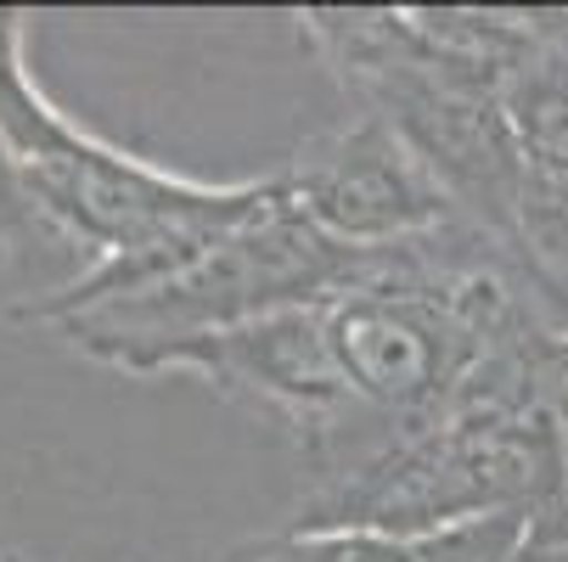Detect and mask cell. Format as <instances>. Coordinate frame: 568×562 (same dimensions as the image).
Instances as JSON below:
<instances>
[{
	"label": "cell",
	"mask_w": 568,
	"mask_h": 562,
	"mask_svg": "<svg viewBox=\"0 0 568 562\" xmlns=\"http://www.w3.org/2000/svg\"><path fill=\"white\" fill-rule=\"evenodd\" d=\"M0 135L18 181L57 243L85 254V270L130 259L158 243L220 236L271 203L276 175L192 181L73 124L29 73L23 12L0 7Z\"/></svg>",
	"instance_id": "cell-2"
},
{
	"label": "cell",
	"mask_w": 568,
	"mask_h": 562,
	"mask_svg": "<svg viewBox=\"0 0 568 562\" xmlns=\"http://www.w3.org/2000/svg\"><path fill=\"white\" fill-rule=\"evenodd\" d=\"M298 29L361 113L394 124L450 203L513 243L529 157L507 119V68L428 29L423 7H310Z\"/></svg>",
	"instance_id": "cell-1"
},
{
	"label": "cell",
	"mask_w": 568,
	"mask_h": 562,
	"mask_svg": "<svg viewBox=\"0 0 568 562\" xmlns=\"http://www.w3.org/2000/svg\"><path fill=\"white\" fill-rule=\"evenodd\" d=\"M507 119L535 170L568 175V62L540 51L535 34L507 73Z\"/></svg>",
	"instance_id": "cell-8"
},
{
	"label": "cell",
	"mask_w": 568,
	"mask_h": 562,
	"mask_svg": "<svg viewBox=\"0 0 568 562\" xmlns=\"http://www.w3.org/2000/svg\"><path fill=\"white\" fill-rule=\"evenodd\" d=\"M276 175L287 203L344 248H394L462 214L434 170L377 113L310 135Z\"/></svg>",
	"instance_id": "cell-6"
},
{
	"label": "cell",
	"mask_w": 568,
	"mask_h": 562,
	"mask_svg": "<svg viewBox=\"0 0 568 562\" xmlns=\"http://www.w3.org/2000/svg\"><path fill=\"white\" fill-rule=\"evenodd\" d=\"M513 562H568V484H557L524 523Z\"/></svg>",
	"instance_id": "cell-10"
},
{
	"label": "cell",
	"mask_w": 568,
	"mask_h": 562,
	"mask_svg": "<svg viewBox=\"0 0 568 562\" xmlns=\"http://www.w3.org/2000/svg\"><path fill=\"white\" fill-rule=\"evenodd\" d=\"M383 276V248H344L327 231H315L276 175V192L265 208H254L242 225H231L164 287L135 293L124 304H102L51 327L68 338V349L91 355L113 371L152 377V366L248 320L282 315V309H321L349 293H372Z\"/></svg>",
	"instance_id": "cell-3"
},
{
	"label": "cell",
	"mask_w": 568,
	"mask_h": 562,
	"mask_svg": "<svg viewBox=\"0 0 568 562\" xmlns=\"http://www.w3.org/2000/svg\"><path fill=\"white\" fill-rule=\"evenodd\" d=\"M529 512L490 518L473 529L428 534V540H394V534H315V529H287L276 540H260L236 551L231 562H513L524 540Z\"/></svg>",
	"instance_id": "cell-7"
},
{
	"label": "cell",
	"mask_w": 568,
	"mask_h": 562,
	"mask_svg": "<svg viewBox=\"0 0 568 562\" xmlns=\"http://www.w3.org/2000/svg\"><path fill=\"white\" fill-rule=\"evenodd\" d=\"M34 243H57V236L34 214V203H29V192L18 181V164H12V152H7V135H0V265H12Z\"/></svg>",
	"instance_id": "cell-9"
},
{
	"label": "cell",
	"mask_w": 568,
	"mask_h": 562,
	"mask_svg": "<svg viewBox=\"0 0 568 562\" xmlns=\"http://www.w3.org/2000/svg\"><path fill=\"white\" fill-rule=\"evenodd\" d=\"M568 439L529 417L450 411L394 439L366 467L315 484L287 529L428 540L490 518L535 512L562 484Z\"/></svg>",
	"instance_id": "cell-4"
},
{
	"label": "cell",
	"mask_w": 568,
	"mask_h": 562,
	"mask_svg": "<svg viewBox=\"0 0 568 562\" xmlns=\"http://www.w3.org/2000/svg\"><path fill=\"white\" fill-rule=\"evenodd\" d=\"M164 371H192L220 399H236V406L282 422L293 445L315 461V484L366 467L372 456L394 445L361 411V399L349 394L338 371V355L327 338V304L282 309V315L248 320V327L209 333L152 366V377H164Z\"/></svg>",
	"instance_id": "cell-5"
}]
</instances>
